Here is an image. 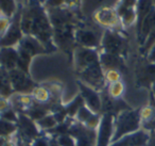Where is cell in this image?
<instances>
[{
	"mask_svg": "<svg viewBox=\"0 0 155 146\" xmlns=\"http://www.w3.org/2000/svg\"><path fill=\"white\" fill-rule=\"evenodd\" d=\"M146 146H155V131L150 132V139Z\"/></svg>",
	"mask_w": 155,
	"mask_h": 146,
	"instance_id": "obj_34",
	"label": "cell"
},
{
	"mask_svg": "<svg viewBox=\"0 0 155 146\" xmlns=\"http://www.w3.org/2000/svg\"><path fill=\"white\" fill-rule=\"evenodd\" d=\"M100 62H101L104 71L108 69H117L121 71L124 68V61H123V57L121 56L101 51L100 52Z\"/></svg>",
	"mask_w": 155,
	"mask_h": 146,
	"instance_id": "obj_18",
	"label": "cell"
},
{
	"mask_svg": "<svg viewBox=\"0 0 155 146\" xmlns=\"http://www.w3.org/2000/svg\"><path fill=\"white\" fill-rule=\"evenodd\" d=\"M0 24H1V36H3V35L7 33V31L9 30L12 22H11V19H10V17H7V16L2 15L1 16Z\"/></svg>",
	"mask_w": 155,
	"mask_h": 146,
	"instance_id": "obj_30",
	"label": "cell"
},
{
	"mask_svg": "<svg viewBox=\"0 0 155 146\" xmlns=\"http://www.w3.org/2000/svg\"><path fill=\"white\" fill-rule=\"evenodd\" d=\"M18 50L16 47H2L1 48V65L2 68L7 69L8 71L17 68Z\"/></svg>",
	"mask_w": 155,
	"mask_h": 146,
	"instance_id": "obj_17",
	"label": "cell"
},
{
	"mask_svg": "<svg viewBox=\"0 0 155 146\" xmlns=\"http://www.w3.org/2000/svg\"><path fill=\"white\" fill-rule=\"evenodd\" d=\"M94 114H95V112L91 111L88 107L83 106V107L79 110V112H78L77 116H75V120H77L78 122H80L85 125L89 120H91V117L94 115Z\"/></svg>",
	"mask_w": 155,
	"mask_h": 146,
	"instance_id": "obj_24",
	"label": "cell"
},
{
	"mask_svg": "<svg viewBox=\"0 0 155 146\" xmlns=\"http://www.w3.org/2000/svg\"><path fill=\"white\" fill-rule=\"evenodd\" d=\"M49 135L46 134L45 132L41 133V137H38L37 139H35L32 143L30 144L31 146H50L49 142Z\"/></svg>",
	"mask_w": 155,
	"mask_h": 146,
	"instance_id": "obj_29",
	"label": "cell"
},
{
	"mask_svg": "<svg viewBox=\"0 0 155 146\" xmlns=\"http://www.w3.org/2000/svg\"><path fill=\"white\" fill-rule=\"evenodd\" d=\"M24 32L21 30L20 19H14L3 36H1V46L2 47H16L24 37Z\"/></svg>",
	"mask_w": 155,
	"mask_h": 146,
	"instance_id": "obj_15",
	"label": "cell"
},
{
	"mask_svg": "<svg viewBox=\"0 0 155 146\" xmlns=\"http://www.w3.org/2000/svg\"><path fill=\"white\" fill-rule=\"evenodd\" d=\"M103 34L104 33L101 32V31L96 30V29L91 28V27L85 26L75 29L74 37H75V42L81 47L96 49V48L101 46Z\"/></svg>",
	"mask_w": 155,
	"mask_h": 146,
	"instance_id": "obj_6",
	"label": "cell"
},
{
	"mask_svg": "<svg viewBox=\"0 0 155 146\" xmlns=\"http://www.w3.org/2000/svg\"><path fill=\"white\" fill-rule=\"evenodd\" d=\"M104 78H105L106 84L114 83V82L121 80V71L117 69H108L104 71Z\"/></svg>",
	"mask_w": 155,
	"mask_h": 146,
	"instance_id": "obj_27",
	"label": "cell"
},
{
	"mask_svg": "<svg viewBox=\"0 0 155 146\" xmlns=\"http://www.w3.org/2000/svg\"><path fill=\"white\" fill-rule=\"evenodd\" d=\"M101 51L123 57L127 51L125 40L117 30H105L101 42Z\"/></svg>",
	"mask_w": 155,
	"mask_h": 146,
	"instance_id": "obj_3",
	"label": "cell"
},
{
	"mask_svg": "<svg viewBox=\"0 0 155 146\" xmlns=\"http://www.w3.org/2000/svg\"><path fill=\"white\" fill-rule=\"evenodd\" d=\"M94 19L99 26L105 28L106 30H117L122 27L120 17L116 9L110 7H103L95 12Z\"/></svg>",
	"mask_w": 155,
	"mask_h": 146,
	"instance_id": "obj_7",
	"label": "cell"
},
{
	"mask_svg": "<svg viewBox=\"0 0 155 146\" xmlns=\"http://www.w3.org/2000/svg\"><path fill=\"white\" fill-rule=\"evenodd\" d=\"M10 80L15 93H24V94H31L35 89L36 84L30 79L29 74L25 73L19 68L12 69L9 71Z\"/></svg>",
	"mask_w": 155,
	"mask_h": 146,
	"instance_id": "obj_9",
	"label": "cell"
},
{
	"mask_svg": "<svg viewBox=\"0 0 155 146\" xmlns=\"http://www.w3.org/2000/svg\"><path fill=\"white\" fill-rule=\"evenodd\" d=\"M39 1H41V2H46L47 0H39Z\"/></svg>",
	"mask_w": 155,
	"mask_h": 146,
	"instance_id": "obj_38",
	"label": "cell"
},
{
	"mask_svg": "<svg viewBox=\"0 0 155 146\" xmlns=\"http://www.w3.org/2000/svg\"><path fill=\"white\" fill-rule=\"evenodd\" d=\"M100 61V54L96 49L79 46L74 50V68L75 71H83L89 65Z\"/></svg>",
	"mask_w": 155,
	"mask_h": 146,
	"instance_id": "obj_10",
	"label": "cell"
},
{
	"mask_svg": "<svg viewBox=\"0 0 155 146\" xmlns=\"http://www.w3.org/2000/svg\"><path fill=\"white\" fill-rule=\"evenodd\" d=\"M56 139H58V142L61 146H77V142H75L74 137L69 133L60 135Z\"/></svg>",
	"mask_w": 155,
	"mask_h": 146,
	"instance_id": "obj_28",
	"label": "cell"
},
{
	"mask_svg": "<svg viewBox=\"0 0 155 146\" xmlns=\"http://www.w3.org/2000/svg\"><path fill=\"white\" fill-rule=\"evenodd\" d=\"M34 98L35 101L39 103H43V105H47L50 108V112L51 109L53 108V103H52V95L51 92L46 88L44 84L41 85H36L35 89L33 90V92L31 93Z\"/></svg>",
	"mask_w": 155,
	"mask_h": 146,
	"instance_id": "obj_19",
	"label": "cell"
},
{
	"mask_svg": "<svg viewBox=\"0 0 155 146\" xmlns=\"http://www.w3.org/2000/svg\"><path fill=\"white\" fill-rule=\"evenodd\" d=\"M79 88H80V95L84 99L85 106L88 107L95 113L101 114L102 111V98L101 92L95 90L91 86L83 83L82 81L78 82Z\"/></svg>",
	"mask_w": 155,
	"mask_h": 146,
	"instance_id": "obj_11",
	"label": "cell"
},
{
	"mask_svg": "<svg viewBox=\"0 0 155 146\" xmlns=\"http://www.w3.org/2000/svg\"><path fill=\"white\" fill-rule=\"evenodd\" d=\"M15 2L14 0H1V10H2V15L10 17L13 16L15 12Z\"/></svg>",
	"mask_w": 155,
	"mask_h": 146,
	"instance_id": "obj_25",
	"label": "cell"
},
{
	"mask_svg": "<svg viewBox=\"0 0 155 146\" xmlns=\"http://www.w3.org/2000/svg\"><path fill=\"white\" fill-rule=\"evenodd\" d=\"M17 134L24 143L31 144L35 139L41 137L43 131L38 128L36 122L31 120L26 114L18 113V120H17Z\"/></svg>",
	"mask_w": 155,
	"mask_h": 146,
	"instance_id": "obj_4",
	"label": "cell"
},
{
	"mask_svg": "<svg viewBox=\"0 0 155 146\" xmlns=\"http://www.w3.org/2000/svg\"><path fill=\"white\" fill-rule=\"evenodd\" d=\"M50 137V135H49ZM49 142H50V146H61L58 142V139L55 137H49Z\"/></svg>",
	"mask_w": 155,
	"mask_h": 146,
	"instance_id": "obj_35",
	"label": "cell"
},
{
	"mask_svg": "<svg viewBox=\"0 0 155 146\" xmlns=\"http://www.w3.org/2000/svg\"><path fill=\"white\" fill-rule=\"evenodd\" d=\"M149 139H150V132L140 129L136 132L121 137L118 141L113 142L110 146H146Z\"/></svg>",
	"mask_w": 155,
	"mask_h": 146,
	"instance_id": "obj_14",
	"label": "cell"
},
{
	"mask_svg": "<svg viewBox=\"0 0 155 146\" xmlns=\"http://www.w3.org/2000/svg\"><path fill=\"white\" fill-rule=\"evenodd\" d=\"M17 137H18V134H17ZM17 146H25V143L24 142L20 140V137H18V142H17Z\"/></svg>",
	"mask_w": 155,
	"mask_h": 146,
	"instance_id": "obj_37",
	"label": "cell"
},
{
	"mask_svg": "<svg viewBox=\"0 0 155 146\" xmlns=\"http://www.w3.org/2000/svg\"><path fill=\"white\" fill-rule=\"evenodd\" d=\"M147 61L150 63H155V43L150 50L148 51V56H147Z\"/></svg>",
	"mask_w": 155,
	"mask_h": 146,
	"instance_id": "obj_32",
	"label": "cell"
},
{
	"mask_svg": "<svg viewBox=\"0 0 155 146\" xmlns=\"http://www.w3.org/2000/svg\"><path fill=\"white\" fill-rule=\"evenodd\" d=\"M69 134L74 137L77 146H96L97 144V130L88 128L77 120L70 126Z\"/></svg>",
	"mask_w": 155,
	"mask_h": 146,
	"instance_id": "obj_5",
	"label": "cell"
},
{
	"mask_svg": "<svg viewBox=\"0 0 155 146\" xmlns=\"http://www.w3.org/2000/svg\"><path fill=\"white\" fill-rule=\"evenodd\" d=\"M18 127L16 123H12L9 120H0V131L1 137H11L17 133Z\"/></svg>",
	"mask_w": 155,
	"mask_h": 146,
	"instance_id": "obj_21",
	"label": "cell"
},
{
	"mask_svg": "<svg viewBox=\"0 0 155 146\" xmlns=\"http://www.w3.org/2000/svg\"><path fill=\"white\" fill-rule=\"evenodd\" d=\"M1 120H9V122L16 123V124H17L18 113L13 109L12 105L10 106V107H8L7 109H5V110H2V111H1Z\"/></svg>",
	"mask_w": 155,
	"mask_h": 146,
	"instance_id": "obj_26",
	"label": "cell"
},
{
	"mask_svg": "<svg viewBox=\"0 0 155 146\" xmlns=\"http://www.w3.org/2000/svg\"><path fill=\"white\" fill-rule=\"evenodd\" d=\"M140 129H141V122H140L139 109L125 110L115 117V131L113 142L118 141L121 137L136 132Z\"/></svg>",
	"mask_w": 155,
	"mask_h": 146,
	"instance_id": "obj_2",
	"label": "cell"
},
{
	"mask_svg": "<svg viewBox=\"0 0 155 146\" xmlns=\"http://www.w3.org/2000/svg\"><path fill=\"white\" fill-rule=\"evenodd\" d=\"M151 94L154 96V98H155V82L153 83V85L151 86Z\"/></svg>",
	"mask_w": 155,
	"mask_h": 146,
	"instance_id": "obj_36",
	"label": "cell"
},
{
	"mask_svg": "<svg viewBox=\"0 0 155 146\" xmlns=\"http://www.w3.org/2000/svg\"><path fill=\"white\" fill-rule=\"evenodd\" d=\"M137 82L142 86H152L155 82V63L147 61L137 69Z\"/></svg>",
	"mask_w": 155,
	"mask_h": 146,
	"instance_id": "obj_16",
	"label": "cell"
},
{
	"mask_svg": "<svg viewBox=\"0 0 155 146\" xmlns=\"http://www.w3.org/2000/svg\"><path fill=\"white\" fill-rule=\"evenodd\" d=\"M102 98V111L101 114H112L116 117L119 113L125 111V110L132 109L122 98H113L107 93L106 88L101 92Z\"/></svg>",
	"mask_w": 155,
	"mask_h": 146,
	"instance_id": "obj_12",
	"label": "cell"
},
{
	"mask_svg": "<svg viewBox=\"0 0 155 146\" xmlns=\"http://www.w3.org/2000/svg\"><path fill=\"white\" fill-rule=\"evenodd\" d=\"M63 0H47L46 1V5L52 9H55V8H60V5H62Z\"/></svg>",
	"mask_w": 155,
	"mask_h": 146,
	"instance_id": "obj_33",
	"label": "cell"
},
{
	"mask_svg": "<svg viewBox=\"0 0 155 146\" xmlns=\"http://www.w3.org/2000/svg\"><path fill=\"white\" fill-rule=\"evenodd\" d=\"M24 35H30L38 40L47 50L53 47V27L48 16L36 5L28 9L20 18Z\"/></svg>",
	"mask_w": 155,
	"mask_h": 146,
	"instance_id": "obj_1",
	"label": "cell"
},
{
	"mask_svg": "<svg viewBox=\"0 0 155 146\" xmlns=\"http://www.w3.org/2000/svg\"><path fill=\"white\" fill-rule=\"evenodd\" d=\"M36 124H37V126H38V128L41 129V131L46 132V131L54 128L58 123V120H55V117H54L53 114L49 113L48 115H46L45 117L41 118V120H37Z\"/></svg>",
	"mask_w": 155,
	"mask_h": 146,
	"instance_id": "obj_22",
	"label": "cell"
},
{
	"mask_svg": "<svg viewBox=\"0 0 155 146\" xmlns=\"http://www.w3.org/2000/svg\"><path fill=\"white\" fill-rule=\"evenodd\" d=\"M106 90H107V93L113 98L119 99L122 97L123 93H124V90H125L124 83L120 80V81L107 84V85H106Z\"/></svg>",
	"mask_w": 155,
	"mask_h": 146,
	"instance_id": "obj_23",
	"label": "cell"
},
{
	"mask_svg": "<svg viewBox=\"0 0 155 146\" xmlns=\"http://www.w3.org/2000/svg\"><path fill=\"white\" fill-rule=\"evenodd\" d=\"M141 129L152 132L155 131V98L150 95V103L139 109Z\"/></svg>",
	"mask_w": 155,
	"mask_h": 146,
	"instance_id": "obj_13",
	"label": "cell"
},
{
	"mask_svg": "<svg viewBox=\"0 0 155 146\" xmlns=\"http://www.w3.org/2000/svg\"><path fill=\"white\" fill-rule=\"evenodd\" d=\"M17 133L11 137H1V146H17Z\"/></svg>",
	"mask_w": 155,
	"mask_h": 146,
	"instance_id": "obj_31",
	"label": "cell"
},
{
	"mask_svg": "<svg viewBox=\"0 0 155 146\" xmlns=\"http://www.w3.org/2000/svg\"><path fill=\"white\" fill-rule=\"evenodd\" d=\"M83 106H85L84 99H83V97L81 96V95H78V96L75 97V98H73L70 103L65 105V108H66L69 117L75 118L79 110H80Z\"/></svg>",
	"mask_w": 155,
	"mask_h": 146,
	"instance_id": "obj_20",
	"label": "cell"
},
{
	"mask_svg": "<svg viewBox=\"0 0 155 146\" xmlns=\"http://www.w3.org/2000/svg\"><path fill=\"white\" fill-rule=\"evenodd\" d=\"M115 131V116L112 114H102V120L97 130L96 146H110L113 142Z\"/></svg>",
	"mask_w": 155,
	"mask_h": 146,
	"instance_id": "obj_8",
	"label": "cell"
}]
</instances>
